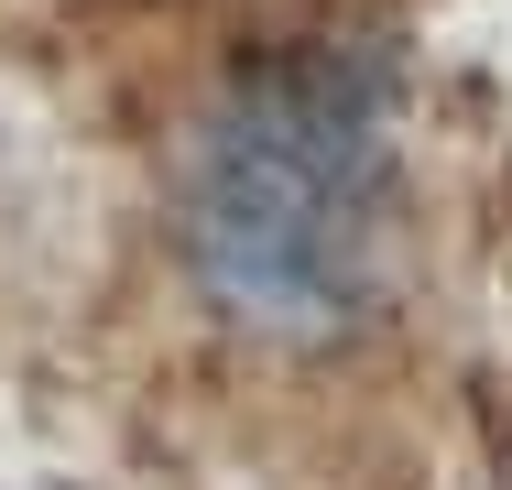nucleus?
Instances as JSON below:
<instances>
[{"mask_svg":"<svg viewBox=\"0 0 512 490\" xmlns=\"http://www.w3.org/2000/svg\"><path fill=\"white\" fill-rule=\"evenodd\" d=\"M175 251L251 338L349 327L393 251V120L338 66H251L186 142Z\"/></svg>","mask_w":512,"mask_h":490,"instance_id":"1","label":"nucleus"}]
</instances>
